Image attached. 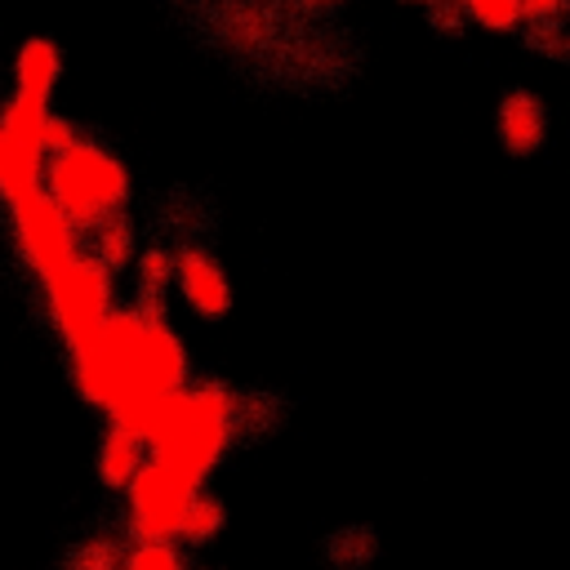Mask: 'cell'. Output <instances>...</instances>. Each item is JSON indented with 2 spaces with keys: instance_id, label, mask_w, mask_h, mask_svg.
<instances>
[{
  "instance_id": "cell-5",
  "label": "cell",
  "mask_w": 570,
  "mask_h": 570,
  "mask_svg": "<svg viewBox=\"0 0 570 570\" xmlns=\"http://www.w3.org/2000/svg\"><path fill=\"white\" fill-rule=\"evenodd\" d=\"M191 485H183L174 472H165L160 463H142L138 476L125 485V503H129V530L134 539H160V543H174L178 539V525L187 517V503H191Z\"/></svg>"
},
{
  "instance_id": "cell-7",
  "label": "cell",
  "mask_w": 570,
  "mask_h": 570,
  "mask_svg": "<svg viewBox=\"0 0 570 570\" xmlns=\"http://www.w3.org/2000/svg\"><path fill=\"white\" fill-rule=\"evenodd\" d=\"M174 281H178V289H183V298H187L191 312H200V316H227L232 285H227V276H223V267H218L214 254H205V249H178L174 254Z\"/></svg>"
},
{
  "instance_id": "cell-15",
  "label": "cell",
  "mask_w": 570,
  "mask_h": 570,
  "mask_svg": "<svg viewBox=\"0 0 570 570\" xmlns=\"http://www.w3.org/2000/svg\"><path fill=\"white\" fill-rule=\"evenodd\" d=\"M454 4H459V13H468L485 31H517L525 22L521 0H454Z\"/></svg>"
},
{
  "instance_id": "cell-14",
  "label": "cell",
  "mask_w": 570,
  "mask_h": 570,
  "mask_svg": "<svg viewBox=\"0 0 570 570\" xmlns=\"http://www.w3.org/2000/svg\"><path fill=\"white\" fill-rule=\"evenodd\" d=\"M120 570H187L178 543H160V539H134L129 552L120 557Z\"/></svg>"
},
{
  "instance_id": "cell-3",
  "label": "cell",
  "mask_w": 570,
  "mask_h": 570,
  "mask_svg": "<svg viewBox=\"0 0 570 570\" xmlns=\"http://www.w3.org/2000/svg\"><path fill=\"white\" fill-rule=\"evenodd\" d=\"M40 191L49 205L67 218V227L94 232L98 223L116 218L129 200V174L125 165L94 138H71L58 151L45 156L40 165Z\"/></svg>"
},
{
  "instance_id": "cell-6",
  "label": "cell",
  "mask_w": 570,
  "mask_h": 570,
  "mask_svg": "<svg viewBox=\"0 0 570 570\" xmlns=\"http://www.w3.org/2000/svg\"><path fill=\"white\" fill-rule=\"evenodd\" d=\"M9 214H13V232H18V245H22V258L31 263V272L40 281L53 276L58 267H67L80 254L76 232L67 227V218L49 205V196L40 187L18 196V200H9Z\"/></svg>"
},
{
  "instance_id": "cell-12",
  "label": "cell",
  "mask_w": 570,
  "mask_h": 570,
  "mask_svg": "<svg viewBox=\"0 0 570 570\" xmlns=\"http://www.w3.org/2000/svg\"><path fill=\"white\" fill-rule=\"evenodd\" d=\"M40 165H45L40 156L22 151V147L0 129V196H4V205L40 187Z\"/></svg>"
},
{
  "instance_id": "cell-2",
  "label": "cell",
  "mask_w": 570,
  "mask_h": 570,
  "mask_svg": "<svg viewBox=\"0 0 570 570\" xmlns=\"http://www.w3.org/2000/svg\"><path fill=\"white\" fill-rule=\"evenodd\" d=\"M138 436L151 450L147 454L151 463L174 472L183 485L200 490V481L227 454V445L236 436V401L223 383L165 392L147 405Z\"/></svg>"
},
{
  "instance_id": "cell-1",
  "label": "cell",
  "mask_w": 570,
  "mask_h": 570,
  "mask_svg": "<svg viewBox=\"0 0 570 570\" xmlns=\"http://www.w3.org/2000/svg\"><path fill=\"white\" fill-rule=\"evenodd\" d=\"M76 383L85 401L102 405L111 414V428L134 432L142 428V414L156 396L178 392L187 374V352L160 307H129L111 312L89 347L76 356Z\"/></svg>"
},
{
  "instance_id": "cell-4",
  "label": "cell",
  "mask_w": 570,
  "mask_h": 570,
  "mask_svg": "<svg viewBox=\"0 0 570 570\" xmlns=\"http://www.w3.org/2000/svg\"><path fill=\"white\" fill-rule=\"evenodd\" d=\"M45 285V303H49V316L62 334V343L71 347V356L80 347L94 343V334L102 330V321L111 316V272L98 267L85 249L58 267L53 276L40 281Z\"/></svg>"
},
{
  "instance_id": "cell-18",
  "label": "cell",
  "mask_w": 570,
  "mask_h": 570,
  "mask_svg": "<svg viewBox=\"0 0 570 570\" xmlns=\"http://www.w3.org/2000/svg\"><path fill=\"white\" fill-rule=\"evenodd\" d=\"M71 570H120V548L111 539H94L71 557Z\"/></svg>"
},
{
  "instance_id": "cell-13",
  "label": "cell",
  "mask_w": 570,
  "mask_h": 570,
  "mask_svg": "<svg viewBox=\"0 0 570 570\" xmlns=\"http://www.w3.org/2000/svg\"><path fill=\"white\" fill-rule=\"evenodd\" d=\"M89 236H94V254H89V258H94L98 267H107V272L120 267V263L129 258V249H134V232H129V223H125L120 214L107 218V223H98Z\"/></svg>"
},
{
  "instance_id": "cell-16",
  "label": "cell",
  "mask_w": 570,
  "mask_h": 570,
  "mask_svg": "<svg viewBox=\"0 0 570 570\" xmlns=\"http://www.w3.org/2000/svg\"><path fill=\"white\" fill-rule=\"evenodd\" d=\"M218 530H223V503L209 499V494H191L187 517H183V525H178V539H183V543H205V539H214Z\"/></svg>"
},
{
  "instance_id": "cell-10",
  "label": "cell",
  "mask_w": 570,
  "mask_h": 570,
  "mask_svg": "<svg viewBox=\"0 0 570 570\" xmlns=\"http://www.w3.org/2000/svg\"><path fill=\"white\" fill-rule=\"evenodd\" d=\"M499 134L512 151H534L548 134V116H543V102L534 94H512L503 107H499Z\"/></svg>"
},
{
  "instance_id": "cell-8",
  "label": "cell",
  "mask_w": 570,
  "mask_h": 570,
  "mask_svg": "<svg viewBox=\"0 0 570 570\" xmlns=\"http://www.w3.org/2000/svg\"><path fill=\"white\" fill-rule=\"evenodd\" d=\"M0 129H4L22 151H31V156H40V160H45L49 151H58L62 142L76 138L71 125L49 111V102H27V98H13V102L0 111Z\"/></svg>"
},
{
  "instance_id": "cell-17",
  "label": "cell",
  "mask_w": 570,
  "mask_h": 570,
  "mask_svg": "<svg viewBox=\"0 0 570 570\" xmlns=\"http://www.w3.org/2000/svg\"><path fill=\"white\" fill-rule=\"evenodd\" d=\"M165 281H174V254H165V249H142V258H138V285H142L147 294H160Z\"/></svg>"
},
{
  "instance_id": "cell-19",
  "label": "cell",
  "mask_w": 570,
  "mask_h": 570,
  "mask_svg": "<svg viewBox=\"0 0 570 570\" xmlns=\"http://www.w3.org/2000/svg\"><path fill=\"white\" fill-rule=\"evenodd\" d=\"M232 31H236L240 45H258L263 31H267V18H263V13H240V18L232 22Z\"/></svg>"
},
{
  "instance_id": "cell-20",
  "label": "cell",
  "mask_w": 570,
  "mask_h": 570,
  "mask_svg": "<svg viewBox=\"0 0 570 570\" xmlns=\"http://www.w3.org/2000/svg\"><path fill=\"white\" fill-rule=\"evenodd\" d=\"M307 4H338V0H307Z\"/></svg>"
},
{
  "instance_id": "cell-9",
  "label": "cell",
  "mask_w": 570,
  "mask_h": 570,
  "mask_svg": "<svg viewBox=\"0 0 570 570\" xmlns=\"http://www.w3.org/2000/svg\"><path fill=\"white\" fill-rule=\"evenodd\" d=\"M58 71H62V58H58V45H53V40H45V36L22 40L18 62H13V85H18L13 98L49 102V94H53V85H58Z\"/></svg>"
},
{
  "instance_id": "cell-11",
  "label": "cell",
  "mask_w": 570,
  "mask_h": 570,
  "mask_svg": "<svg viewBox=\"0 0 570 570\" xmlns=\"http://www.w3.org/2000/svg\"><path fill=\"white\" fill-rule=\"evenodd\" d=\"M142 463H147V445H142L134 432L111 428V432L102 436V445H98V481H102V485L125 490V485L138 476Z\"/></svg>"
}]
</instances>
